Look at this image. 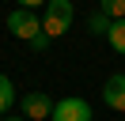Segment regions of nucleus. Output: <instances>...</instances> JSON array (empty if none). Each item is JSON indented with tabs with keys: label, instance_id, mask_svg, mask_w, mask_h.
<instances>
[{
	"label": "nucleus",
	"instance_id": "8",
	"mask_svg": "<svg viewBox=\"0 0 125 121\" xmlns=\"http://www.w3.org/2000/svg\"><path fill=\"white\" fill-rule=\"evenodd\" d=\"M110 23H114V19H110V15H102L99 8H95L91 19H87V30H91V34H110Z\"/></svg>",
	"mask_w": 125,
	"mask_h": 121
},
{
	"label": "nucleus",
	"instance_id": "1",
	"mask_svg": "<svg viewBox=\"0 0 125 121\" xmlns=\"http://www.w3.org/2000/svg\"><path fill=\"white\" fill-rule=\"evenodd\" d=\"M72 19H76V8L72 0H49L46 4V15H42V30L49 38H61L72 30Z\"/></svg>",
	"mask_w": 125,
	"mask_h": 121
},
{
	"label": "nucleus",
	"instance_id": "11",
	"mask_svg": "<svg viewBox=\"0 0 125 121\" xmlns=\"http://www.w3.org/2000/svg\"><path fill=\"white\" fill-rule=\"evenodd\" d=\"M15 4H19V8H31V11H34L38 4H49V0H15Z\"/></svg>",
	"mask_w": 125,
	"mask_h": 121
},
{
	"label": "nucleus",
	"instance_id": "10",
	"mask_svg": "<svg viewBox=\"0 0 125 121\" xmlns=\"http://www.w3.org/2000/svg\"><path fill=\"white\" fill-rule=\"evenodd\" d=\"M27 45H31V49H34V53H46V49H49V45H53V38H49V34H46V30H42V34H34V38H31V42H27Z\"/></svg>",
	"mask_w": 125,
	"mask_h": 121
},
{
	"label": "nucleus",
	"instance_id": "4",
	"mask_svg": "<svg viewBox=\"0 0 125 121\" xmlns=\"http://www.w3.org/2000/svg\"><path fill=\"white\" fill-rule=\"evenodd\" d=\"M49 121H91V106L83 98H61L53 106V117Z\"/></svg>",
	"mask_w": 125,
	"mask_h": 121
},
{
	"label": "nucleus",
	"instance_id": "7",
	"mask_svg": "<svg viewBox=\"0 0 125 121\" xmlns=\"http://www.w3.org/2000/svg\"><path fill=\"white\" fill-rule=\"evenodd\" d=\"M11 102H15V87H11V80L4 72H0V113H8Z\"/></svg>",
	"mask_w": 125,
	"mask_h": 121
},
{
	"label": "nucleus",
	"instance_id": "9",
	"mask_svg": "<svg viewBox=\"0 0 125 121\" xmlns=\"http://www.w3.org/2000/svg\"><path fill=\"white\" fill-rule=\"evenodd\" d=\"M99 11L117 23V19H125V0H99Z\"/></svg>",
	"mask_w": 125,
	"mask_h": 121
},
{
	"label": "nucleus",
	"instance_id": "2",
	"mask_svg": "<svg viewBox=\"0 0 125 121\" xmlns=\"http://www.w3.org/2000/svg\"><path fill=\"white\" fill-rule=\"evenodd\" d=\"M8 30L15 38H23V42H31L34 34H42V19L31 11V8H11V15H8Z\"/></svg>",
	"mask_w": 125,
	"mask_h": 121
},
{
	"label": "nucleus",
	"instance_id": "5",
	"mask_svg": "<svg viewBox=\"0 0 125 121\" xmlns=\"http://www.w3.org/2000/svg\"><path fill=\"white\" fill-rule=\"evenodd\" d=\"M102 102H106L114 113H125V72L110 76V80L102 83Z\"/></svg>",
	"mask_w": 125,
	"mask_h": 121
},
{
	"label": "nucleus",
	"instance_id": "12",
	"mask_svg": "<svg viewBox=\"0 0 125 121\" xmlns=\"http://www.w3.org/2000/svg\"><path fill=\"white\" fill-rule=\"evenodd\" d=\"M11 121H27V117H11Z\"/></svg>",
	"mask_w": 125,
	"mask_h": 121
},
{
	"label": "nucleus",
	"instance_id": "3",
	"mask_svg": "<svg viewBox=\"0 0 125 121\" xmlns=\"http://www.w3.org/2000/svg\"><path fill=\"white\" fill-rule=\"evenodd\" d=\"M53 106L57 102H49L46 91H31V95H23V117L27 121H49L53 117Z\"/></svg>",
	"mask_w": 125,
	"mask_h": 121
},
{
	"label": "nucleus",
	"instance_id": "6",
	"mask_svg": "<svg viewBox=\"0 0 125 121\" xmlns=\"http://www.w3.org/2000/svg\"><path fill=\"white\" fill-rule=\"evenodd\" d=\"M106 42L114 45V53H121V57H125V19L110 23V34H106Z\"/></svg>",
	"mask_w": 125,
	"mask_h": 121
}]
</instances>
